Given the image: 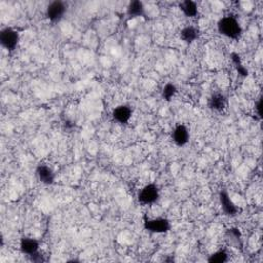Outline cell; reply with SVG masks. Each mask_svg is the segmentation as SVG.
Listing matches in <instances>:
<instances>
[{"label": "cell", "mask_w": 263, "mask_h": 263, "mask_svg": "<svg viewBox=\"0 0 263 263\" xmlns=\"http://www.w3.org/2000/svg\"><path fill=\"white\" fill-rule=\"evenodd\" d=\"M160 199V189L157 184L150 183L145 186L138 193V202L144 206H150L157 202Z\"/></svg>", "instance_id": "4"}, {"label": "cell", "mask_w": 263, "mask_h": 263, "mask_svg": "<svg viewBox=\"0 0 263 263\" xmlns=\"http://www.w3.org/2000/svg\"><path fill=\"white\" fill-rule=\"evenodd\" d=\"M133 115V110L128 105H120L115 107L112 111L113 120L121 124H126Z\"/></svg>", "instance_id": "8"}, {"label": "cell", "mask_w": 263, "mask_h": 263, "mask_svg": "<svg viewBox=\"0 0 263 263\" xmlns=\"http://www.w3.org/2000/svg\"><path fill=\"white\" fill-rule=\"evenodd\" d=\"M200 37V31L197 27L186 26L180 31L181 40L187 44H191Z\"/></svg>", "instance_id": "12"}, {"label": "cell", "mask_w": 263, "mask_h": 263, "mask_svg": "<svg viewBox=\"0 0 263 263\" xmlns=\"http://www.w3.org/2000/svg\"><path fill=\"white\" fill-rule=\"evenodd\" d=\"M227 239L230 241L232 245H235L236 248H239V246H242V236L240 229L231 227L227 230Z\"/></svg>", "instance_id": "17"}, {"label": "cell", "mask_w": 263, "mask_h": 263, "mask_svg": "<svg viewBox=\"0 0 263 263\" xmlns=\"http://www.w3.org/2000/svg\"><path fill=\"white\" fill-rule=\"evenodd\" d=\"M20 249L24 253V254L31 256L36 254L37 252H40V243L37 240L33 238L25 237L21 240L20 243Z\"/></svg>", "instance_id": "11"}, {"label": "cell", "mask_w": 263, "mask_h": 263, "mask_svg": "<svg viewBox=\"0 0 263 263\" xmlns=\"http://www.w3.org/2000/svg\"><path fill=\"white\" fill-rule=\"evenodd\" d=\"M30 257H31V260H32L33 262H43V261H44V258L42 257V255H40V252H37L36 254L31 255Z\"/></svg>", "instance_id": "19"}, {"label": "cell", "mask_w": 263, "mask_h": 263, "mask_svg": "<svg viewBox=\"0 0 263 263\" xmlns=\"http://www.w3.org/2000/svg\"><path fill=\"white\" fill-rule=\"evenodd\" d=\"M230 58H231V62L233 65H235V68H236L237 72L239 73V75L242 77H247L249 75V71H248L247 68L242 64L240 55L237 53H231Z\"/></svg>", "instance_id": "15"}, {"label": "cell", "mask_w": 263, "mask_h": 263, "mask_svg": "<svg viewBox=\"0 0 263 263\" xmlns=\"http://www.w3.org/2000/svg\"><path fill=\"white\" fill-rule=\"evenodd\" d=\"M144 228L151 233H167L171 229V222L165 217L149 218L144 216Z\"/></svg>", "instance_id": "3"}, {"label": "cell", "mask_w": 263, "mask_h": 263, "mask_svg": "<svg viewBox=\"0 0 263 263\" xmlns=\"http://www.w3.org/2000/svg\"><path fill=\"white\" fill-rule=\"evenodd\" d=\"M208 105L212 111L222 112L226 109L227 99L226 97L221 93H214L209 98Z\"/></svg>", "instance_id": "10"}, {"label": "cell", "mask_w": 263, "mask_h": 263, "mask_svg": "<svg viewBox=\"0 0 263 263\" xmlns=\"http://www.w3.org/2000/svg\"><path fill=\"white\" fill-rule=\"evenodd\" d=\"M219 202H220V204H221V208L224 212V214L227 216H230V217H233L236 216L238 212H239V209L238 207L235 204V202H232V200L230 199L228 192L225 190V189H222L220 190L219 192Z\"/></svg>", "instance_id": "6"}, {"label": "cell", "mask_w": 263, "mask_h": 263, "mask_svg": "<svg viewBox=\"0 0 263 263\" xmlns=\"http://www.w3.org/2000/svg\"><path fill=\"white\" fill-rule=\"evenodd\" d=\"M180 11L183 13V15L187 18H197L199 15V7L197 2L192 1V0H185L179 3Z\"/></svg>", "instance_id": "13"}, {"label": "cell", "mask_w": 263, "mask_h": 263, "mask_svg": "<svg viewBox=\"0 0 263 263\" xmlns=\"http://www.w3.org/2000/svg\"><path fill=\"white\" fill-rule=\"evenodd\" d=\"M189 138L190 134L186 125L178 124L175 126L172 132V140L175 144L179 146V147H183V146L188 144Z\"/></svg>", "instance_id": "7"}, {"label": "cell", "mask_w": 263, "mask_h": 263, "mask_svg": "<svg viewBox=\"0 0 263 263\" xmlns=\"http://www.w3.org/2000/svg\"><path fill=\"white\" fill-rule=\"evenodd\" d=\"M36 176L42 184L44 185H52L55 182V173L52 170L51 167L44 164L40 163L36 168Z\"/></svg>", "instance_id": "9"}, {"label": "cell", "mask_w": 263, "mask_h": 263, "mask_svg": "<svg viewBox=\"0 0 263 263\" xmlns=\"http://www.w3.org/2000/svg\"><path fill=\"white\" fill-rule=\"evenodd\" d=\"M68 6L63 1H53L46 7V18L53 24L59 23L67 14Z\"/></svg>", "instance_id": "5"}, {"label": "cell", "mask_w": 263, "mask_h": 263, "mask_svg": "<svg viewBox=\"0 0 263 263\" xmlns=\"http://www.w3.org/2000/svg\"><path fill=\"white\" fill-rule=\"evenodd\" d=\"M126 13L132 18H139V17H146V11H145V6L142 1H139V0H134V1H131L128 5V8H126Z\"/></svg>", "instance_id": "14"}, {"label": "cell", "mask_w": 263, "mask_h": 263, "mask_svg": "<svg viewBox=\"0 0 263 263\" xmlns=\"http://www.w3.org/2000/svg\"><path fill=\"white\" fill-rule=\"evenodd\" d=\"M218 32L229 40H238L243 34V28L235 16L227 15L222 17L217 24Z\"/></svg>", "instance_id": "1"}, {"label": "cell", "mask_w": 263, "mask_h": 263, "mask_svg": "<svg viewBox=\"0 0 263 263\" xmlns=\"http://www.w3.org/2000/svg\"><path fill=\"white\" fill-rule=\"evenodd\" d=\"M0 43L7 52H14L20 43V33L13 27H5L0 31Z\"/></svg>", "instance_id": "2"}, {"label": "cell", "mask_w": 263, "mask_h": 263, "mask_svg": "<svg viewBox=\"0 0 263 263\" xmlns=\"http://www.w3.org/2000/svg\"><path fill=\"white\" fill-rule=\"evenodd\" d=\"M176 94H177V87H176V85L171 83V82L167 83L162 87V97L164 101L171 102L174 97L176 96Z\"/></svg>", "instance_id": "16"}, {"label": "cell", "mask_w": 263, "mask_h": 263, "mask_svg": "<svg viewBox=\"0 0 263 263\" xmlns=\"http://www.w3.org/2000/svg\"><path fill=\"white\" fill-rule=\"evenodd\" d=\"M211 263H224L228 261V254L225 250H219L209 257L208 259Z\"/></svg>", "instance_id": "18"}, {"label": "cell", "mask_w": 263, "mask_h": 263, "mask_svg": "<svg viewBox=\"0 0 263 263\" xmlns=\"http://www.w3.org/2000/svg\"><path fill=\"white\" fill-rule=\"evenodd\" d=\"M261 108H262V99H259V100H258V102L256 103V107H255V109H256L257 115L259 116L260 119H261Z\"/></svg>", "instance_id": "20"}]
</instances>
